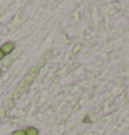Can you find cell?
<instances>
[{"instance_id": "obj_1", "label": "cell", "mask_w": 129, "mask_h": 135, "mask_svg": "<svg viewBox=\"0 0 129 135\" xmlns=\"http://www.w3.org/2000/svg\"><path fill=\"white\" fill-rule=\"evenodd\" d=\"M14 49H16V43L13 41H8V42H4L2 45V47H0V50L3 52V54L6 56V54H10L11 52H14Z\"/></svg>"}, {"instance_id": "obj_2", "label": "cell", "mask_w": 129, "mask_h": 135, "mask_svg": "<svg viewBox=\"0 0 129 135\" xmlns=\"http://www.w3.org/2000/svg\"><path fill=\"white\" fill-rule=\"evenodd\" d=\"M25 135H39V131L36 127H28L25 129Z\"/></svg>"}, {"instance_id": "obj_3", "label": "cell", "mask_w": 129, "mask_h": 135, "mask_svg": "<svg viewBox=\"0 0 129 135\" xmlns=\"http://www.w3.org/2000/svg\"><path fill=\"white\" fill-rule=\"evenodd\" d=\"M11 135H25V129H16V131H13Z\"/></svg>"}, {"instance_id": "obj_4", "label": "cell", "mask_w": 129, "mask_h": 135, "mask_svg": "<svg viewBox=\"0 0 129 135\" xmlns=\"http://www.w3.org/2000/svg\"><path fill=\"white\" fill-rule=\"evenodd\" d=\"M3 59H4V54H3V52H2V50H0V61H2Z\"/></svg>"}, {"instance_id": "obj_5", "label": "cell", "mask_w": 129, "mask_h": 135, "mask_svg": "<svg viewBox=\"0 0 129 135\" xmlns=\"http://www.w3.org/2000/svg\"><path fill=\"white\" fill-rule=\"evenodd\" d=\"M2 71H3V70H2V68H0V74H2Z\"/></svg>"}]
</instances>
